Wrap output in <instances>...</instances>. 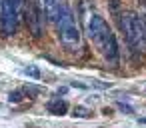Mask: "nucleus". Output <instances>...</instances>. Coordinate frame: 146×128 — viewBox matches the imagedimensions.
Listing matches in <instances>:
<instances>
[{
  "mask_svg": "<svg viewBox=\"0 0 146 128\" xmlns=\"http://www.w3.org/2000/svg\"><path fill=\"white\" fill-rule=\"evenodd\" d=\"M84 24H86V34L88 38L96 44V48L102 52V56L106 58V62L110 66H118L120 60V52H118V42L116 36L112 34V30L108 28L106 20L96 14V12H88L84 16Z\"/></svg>",
  "mask_w": 146,
  "mask_h": 128,
  "instance_id": "f257e3e1",
  "label": "nucleus"
},
{
  "mask_svg": "<svg viewBox=\"0 0 146 128\" xmlns=\"http://www.w3.org/2000/svg\"><path fill=\"white\" fill-rule=\"evenodd\" d=\"M56 26H58V36H60L62 46L68 52H80L82 50V34H80V28H78L68 4H62L60 14L56 18Z\"/></svg>",
  "mask_w": 146,
  "mask_h": 128,
  "instance_id": "f03ea898",
  "label": "nucleus"
},
{
  "mask_svg": "<svg viewBox=\"0 0 146 128\" xmlns=\"http://www.w3.org/2000/svg\"><path fill=\"white\" fill-rule=\"evenodd\" d=\"M122 28L128 40V46L136 52V54H144L146 52V22H142V18H138V14L128 12L122 16Z\"/></svg>",
  "mask_w": 146,
  "mask_h": 128,
  "instance_id": "7ed1b4c3",
  "label": "nucleus"
},
{
  "mask_svg": "<svg viewBox=\"0 0 146 128\" xmlns=\"http://www.w3.org/2000/svg\"><path fill=\"white\" fill-rule=\"evenodd\" d=\"M24 0H2L0 2V32L2 36H12L18 26V16Z\"/></svg>",
  "mask_w": 146,
  "mask_h": 128,
  "instance_id": "20e7f679",
  "label": "nucleus"
},
{
  "mask_svg": "<svg viewBox=\"0 0 146 128\" xmlns=\"http://www.w3.org/2000/svg\"><path fill=\"white\" fill-rule=\"evenodd\" d=\"M26 26L30 30V34L34 38L42 36V26H44V10L40 6L38 0H28V6H26Z\"/></svg>",
  "mask_w": 146,
  "mask_h": 128,
  "instance_id": "39448f33",
  "label": "nucleus"
},
{
  "mask_svg": "<svg viewBox=\"0 0 146 128\" xmlns=\"http://www.w3.org/2000/svg\"><path fill=\"white\" fill-rule=\"evenodd\" d=\"M46 110H48L50 114H54V116H64V114L68 112V104H66V100H62V98H52V100H48Z\"/></svg>",
  "mask_w": 146,
  "mask_h": 128,
  "instance_id": "423d86ee",
  "label": "nucleus"
},
{
  "mask_svg": "<svg viewBox=\"0 0 146 128\" xmlns=\"http://www.w3.org/2000/svg\"><path fill=\"white\" fill-rule=\"evenodd\" d=\"M42 2V6H44V12L48 14V18H52L54 22H56V18H58V14H60V8H62V0H40Z\"/></svg>",
  "mask_w": 146,
  "mask_h": 128,
  "instance_id": "0eeeda50",
  "label": "nucleus"
},
{
  "mask_svg": "<svg viewBox=\"0 0 146 128\" xmlns=\"http://www.w3.org/2000/svg\"><path fill=\"white\" fill-rule=\"evenodd\" d=\"M72 116H74V118H90V116H92V112H90L86 106H74Z\"/></svg>",
  "mask_w": 146,
  "mask_h": 128,
  "instance_id": "6e6552de",
  "label": "nucleus"
},
{
  "mask_svg": "<svg viewBox=\"0 0 146 128\" xmlns=\"http://www.w3.org/2000/svg\"><path fill=\"white\" fill-rule=\"evenodd\" d=\"M24 94H26V90H12V92L8 94V102H12V104L22 102V100H24Z\"/></svg>",
  "mask_w": 146,
  "mask_h": 128,
  "instance_id": "1a4fd4ad",
  "label": "nucleus"
},
{
  "mask_svg": "<svg viewBox=\"0 0 146 128\" xmlns=\"http://www.w3.org/2000/svg\"><path fill=\"white\" fill-rule=\"evenodd\" d=\"M24 74H26V76H30V78H34V80H38V78H40V70H38L36 66H28V68H24Z\"/></svg>",
  "mask_w": 146,
  "mask_h": 128,
  "instance_id": "9d476101",
  "label": "nucleus"
},
{
  "mask_svg": "<svg viewBox=\"0 0 146 128\" xmlns=\"http://www.w3.org/2000/svg\"><path fill=\"white\" fill-rule=\"evenodd\" d=\"M118 106H120L122 110H126V112H132V108H130L128 104H124V102H118Z\"/></svg>",
  "mask_w": 146,
  "mask_h": 128,
  "instance_id": "9b49d317",
  "label": "nucleus"
},
{
  "mask_svg": "<svg viewBox=\"0 0 146 128\" xmlns=\"http://www.w3.org/2000/svg\"><path fill=\"white\" fill-rule=\"evenodd\" d=\"M140 122H142V124H146V118H140Z\"/></svg>",
  "mask_w": 146,
  "mask_h": 128,
  "instance_id": "f8f14e48",
  "label": "nucleus"
},
{
  "mask_svg": "<svg viewBox=\"0 0 146 128\" xmlns=\"http://www.w3.org/2000/svg\"><path fill=\"white\" fill-rule=\"evenodd\" d=\"M0 2H2V0H0Z\"/></svg>",
  "mask_w": 146,
  "mask_h": 128,
  "instance_id": "ddd939ff",
  "label": "nucleus"
}]
</instances>
